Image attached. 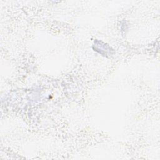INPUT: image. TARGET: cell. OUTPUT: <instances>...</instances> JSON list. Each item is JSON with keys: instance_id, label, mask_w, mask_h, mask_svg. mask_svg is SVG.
Wrapping results in <instances>:
<instances>
[{"instance_id": "cell-1", "label": "cell", "mask_w": 160, "mask_h": 160, "mask_svg": "<svg viewBox=\"0 0 160 160\" xmlns=\"http://www.w3.org/2000/svg\"><path fill=\"white\" fill-rule=\"evenodd\" d=\"M100 45L95 43V50L98 51L99 53L102 54V51H104V54L106 55L108 52L111 53V50H110V47H109L108 45H106L105 44H103L102 42L99 41Z\"/></svg>"}]
</instances>
